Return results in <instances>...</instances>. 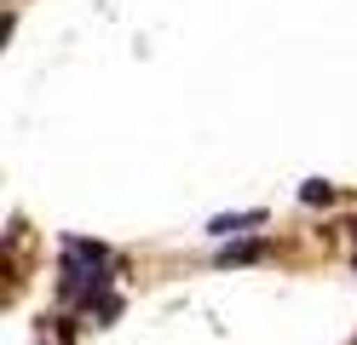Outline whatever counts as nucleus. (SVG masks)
Masks as SVG:
<instances>
[{
    "instance_id": "f257e3e1",
    "label": "nucleus",
    "mask_w": 357,
    "mask_h": 345,
    "mask_svg": "<svg viewBox=\"0 0 357 345\" xmlns=\"http://www.w3.org/2000/svg\"><path fill=\"white\" fill-rule=\"evenodd\" d=\"M265 213H259V207H254V213H225V219H213L208 230H213V236H236V230H254Z\"/></svg>"
},
{
    "instance_id": "f03ea898",
    "label": "nucleus",
    "mask_w": 357,
    "mask_h": 345,
    "mask_svg": "<svg viewBox=\"0 0 357 345\" xmlns=\"http://www.w3.org/2000/svg\"><path fill=\"white\" fill-rule=\"evenodd\" d=\"M259 253H265V242H236V247H225V253H219V265H254Z\"/></svg>"
},
{
    "instance_id": "20e7f679",
    "label": "nucleus",
    "mask_w": 357,
    "mask_h": 345,
    "mask_svg": "<svg viewBox=\"0 0 357 345\" xmlns=\"http://www.w3.org/2000/svg\"><path fill=\"white\" fill-rule=\"evenodd\" d=\"M351 230H357V224H351Z\"/></svg>"
},
{
    "instance_id": "7ed1b4c3",
    "label": "nucleus",
    "mask_w": 357,
    "mask_h": 345,
    "mask_svg": "<svg viewBox=\"0 0 357 345\" xmlns=\"http://www.w3.org/2000/svg\"><path fill=\"white\" fill-rule=\"evenodd\" d=\"M300 201H305V207H317V201H334V184H323V178H305V184H300Z\"/></svg>"
}]
</instances>
